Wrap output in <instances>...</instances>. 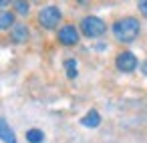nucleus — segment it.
Segmentation results:
<instances>
[{
  "label": "nucleus",
  "mask_w": 147,
  "mask_h": 143,
  "mask_svg": "<svg viewBox=\"0 0 147 143\" xmlns=\"http://www.w3.org/2000/svg\"><path fill=\"white\" fill-rule=\"evenodd\" d=\"M59 40L63 45H67V47H73V45L79 42V30L73 24H67V26H63L59 30Z\"/></svg>",
  "instance_id": "39448f33"
},
{
  "label": "nucleus",
  "mask_w": 147,
  "mask_h": 143,
  "mask_svg": "<svg viewBox=\"0 0 147 143\" xmlns=\"http://www.w3.org/2000/svg\"><path fill=\"white\" fill-rule=\"evenodd\" d=\"M139 10L147 16V0H141V2H139Z\"/></svg>",
  "instance_id": "ddd939ff"
},
{
  "label": "nucleus",
  "mask_w": 147,
  "mask_h": 143,
  "mask_svg": "<svg viewBox=\"0 0 147 143\" xmlns=\"http://www.w3.org/2000/svg\"><path fill=\"white\" fill-rule=\"evenodd\" d=\"M61 10L57 6H47L38 12V22L42 28H55L59 22H61Z\"/></svg>",
  "instance_id": "7ed1b4c3"
},
{
  "label": "nucleus",
  "mask_w": 147,
  "mask_h": 143,
  "mask_svg": "<svg viewBox=\"0 0 147 143\" xmlns=\"http://www.w3.org/2000/svg\"><path fill=\"white\" fill-rule=\"evenodd\" d=\"M139 30H141L139 20L133 18V16L121 18V20H117V22L113 24V34H115V38L121 40V42H131V40H135L137 34H139Z\"/></svg>",
  "instance_id": "f257e3e1"
},
{
  "label": "nucleus",
  "mask_w": 147,
  "mask_h": 143,
  "mask_svg": "<svg viewBox=\"0 0 147 143\" xmlns=\"http://www.w3.org/2000/svg\"><path fill=\"white\" fill-rule=\"evenodd\" d=\"M14 8H16L20 14H26V12H28V2H24V0H18V2H14Z\"/></svg>",
  "instance_id": "f8f14e48"
},
{
  "label": "nucleus",
  "mask_w": 147,
  "mask_h": 143,
  "mask_svg": "<svg viewBox=\"0 0 147 143\" xmlns=\"http://www.w3.org/2000/svg\"><path fill=\"white\" fill-rule=\"evenodd\" d=\"M14 26V14L12 12H0V30H6Z\"/></svg>",
  "instance_id": "1a4fd4ad"
},
{
  "label": "nucleus",
  "mask_w": 147,
  "mask_h": 143,
  "mask_svg": "<svg viewBox=\"0 0 147 143\" xmlns=\"http://www.w3.org/2000/svg\"><path fill=\"white\" fill-rule=\"evenodd\" d=\"M26 141L28 143H42L45 141V133L40 129H28L26 131Z\"/></svg>",
  "instance_id": "9d476101"
},
{
  "label": "nucleus",
  "mask_w": 147,
  "mask_h": 143,
  "mask_svg": "<svg viewBox=\"0 0 147 143\" xmlns=\"http://www.w3.org/2000/svg\"><path fill=\"white\" fill-rule=\"evenodd\" d=\"M28 38V28L26 24H14L12 26V40L14 42H24Z\"/></svg>",
  "instance_id": "6e6552de"
},
{
  "label": "nucleus",
  "mask_w": 147,
  "mask_h": 143,
  "mask_svg": "<svg viewBox=\"0 0 147 143\" xmlns=\"http://www.w3.org/2000/svg\"><path fill=\"white\" fill-rule=\"evenodd\" d=\"M141 71H143V75H147V61L143 63V69H141Z\"/></svg>",
  "instance_id": "2eb2a0df"
},
{
  "label": "nucleus",
  "mask_w": 147,
  "mask_h": 143,
  "mask_svg": "<svg viewBox=\"0 0 147 143\" xmlns=\"http://www.w3.org/2000/svg\"><path fill=\"white\" fill-rule=\"evenodd\" d=\"M81 30H83L85 36L95 38V36H101V34L107 30V24H105L101 18H97V16H87V18H83V22H81Z\"/></svg>",
  "instance_id": "f03ea898"
},
{
  "label": "nucleus",
  "mask_w": 147,
  "mask_h": 143,
  "mask_svg": "<svg viewBox=\"0 0 147 143\" xmlns=\"http://www.w3.org/2000/svg\"><path fill=\"white\" fill-rule=\"evenodd\" d=\"M10 2H6V0H0V8H4V6H8Z\"/></svg>",
  "instance_id": "4468645a"
},
{
  "label": "nucleus",
  "mask_w": 147,
  "mask_h": 143,
  "mask_svg": "<svg viewBox=\"0 0 147 143\" xmlns=\"http://www.w3.org/2000/svg\"><path fill=\"white\" fill-rule=\"evenodd\" d=\"M81 123L85 125V127H91V129H95V127H99V123H101V115H99V111H95V109H91L83 119H81Z\"/></svg>",
  "instance_id": "0eeeda50"
},
{
  "label": "nucleus",
  "mask_w": 147,
  "mask_h": 143,
  "mask_svg": "<svg viewBox=\"0 0 147 143\" xmlns=\"http://www.w3.org/2000/svg\"><path fill=\"white\" fill-rule=\"evenodd\" d=\"M65 69H67V77H69V79H75L77 73H79V71H77V61H75V59H67V61H65Z\"/></svg>",
  "instance_id": "9b49d317"
},
{
  "label": "nucleus",
  "mask_w": 147,
  "mask_h": 143,
  "mask_svg": "<svg viewBox=\"0 0 147 143\" xmlns=\"http://www.w3.org/2000/svg\"><path fill=\"white\" fill-rule=\"evenodd\" d=\"M115 63H117V69L123 71V73H131V71L137 69V57H135L133 53H129V51L121 53V55L117 57Z\"/></svg>",
  "instance_id": "20e7f679"
},
{
  "label": "nucleus",
  "mask_w": 147,
  "mask_h": 143,
  "mask_svg": "<svg viewBox=\"0 0 147 143\" xmlns=\"http://www.w3.org/2000/svg\"><path fill=\"white\" fill-rule=\"evenodd\" d=\"M0 141H4V143H16V135H14L12 127L6 123L4 117H0Z\"/></svg>",
  "instance_id": "423d86ee"
}]
</instances>
